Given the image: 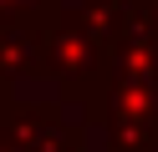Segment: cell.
<instances>
[{"instance_id": "5b68a950", "label": "cell", "mask_w": 158, "mask_h": 152, "mask_svg": "<svg viewBox=\"0 0 158 152\" xmlns=\"http://www.w3.org/2000/svg\"><path fill=\"white\" fill-rule=\"evenodd\" d=\"M148 20H153V25H158V0H148Z\"/></svg>"}, {"instance_id": "6da1fadb", "label": "cell", "mask_w": 158, "mask_h": 152, "mask_svg": "<svg viewBox=\"0 0 158 152\" xmlns=\"http://www.w3.org/2000/svg\"><path fill=\"white\" fill-rule=\"evenodd\" d=\"M107 76H112V51L82 25L77 10H66L46 46V81L72 107L77 122L102 127L107 122Z\"/></svg>"}, {"instance_id": "277c9868", "label": "cell", "mask_w": 158, "mask_h": 152, "mask_svg": "<svg viewBox=\"0 0 158 152\" xmlns=\"http://www.w3.org/2000/svg\"><path fill=\"white\" fill-rule=\"evenodd\" d=\"M0 152H21V147H10V137H5V127H0Z\"/></svg>"}, {"instance_id": "7a4b0ae2", "label": "cell", "mask_w": 158, "mask_h": 152, "mask_svg": "<svg viewBox=\"0 0 158 152\" xmlns=\"http://www.w3.org/2000/svg\"><path fill=\"white\" fill-rule=\"evenodd\" d=\"M46 46H51V30L41 25H0V96L46 81Z\"/></svg>"}, {"instance_id": "3957f363", "label": "cell", "mask_w": 158, "mask_h": 152, "mask_svg": "<svg viewBox=\"0 0 158 152\" xmlns=\"http://www.w3.org/2000/svg\"><path fill=\"white\" fill-rule=\"evenodd\" d=\"M61 15H66L61 0H0V25H41V30H56Z\"/></svg>"}]
</instances>
